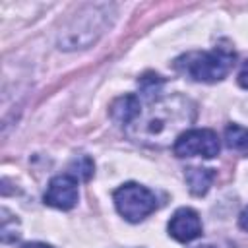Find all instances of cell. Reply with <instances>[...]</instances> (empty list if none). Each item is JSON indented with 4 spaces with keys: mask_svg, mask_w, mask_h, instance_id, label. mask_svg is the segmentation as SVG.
Instances as JSON below:
<instances>
[{
    "mask_svg": "<svg viewBox=\"0 0 248 248\" xmlns=\"http://www.w3.org/2000/svg\"><path fill=\"white\" fill-rule=\"evenodd\" d=\"M194 118L196 105L182 95H172L151 101L149 108L145 112L141 110L140 116L130 124L132 128L128 132L136 141L145 145L163 147L170 141L174 145L178 136L186 132Z\"/></svg>",
    "mask_w": 248,
    "mask_h": 248,
    "instance_id": "obj_1",
    "label": "cell"
},
{
    "mask_svg": "<svg viewBox=\"0 0 248 248\" xmlns=\"http://www.w3.org/2000/svg\"><path fill=\"white\" fill-rule=\"evenodd\" d=\"M234 64V50L227 46H215L211 50L188 52L176 58L174 68L194 81L215 83L229 76Z\"/></svg>",
    "mask_w": 248,
    "mask_h": 248,
    "instance_id": "obj_2",
    "label": "cell"
},
{
    "mask_svg": "<svg viewBox=\"0 0 248 248\" xmlns=\"http://www.w3.org/2000/svg\"><path fill=\"white\" fill-rule=\"evenodd\" d=\"M112 200H114L118 213L130 223L143 221L157 207L155 194L149 188L136 184V182H126L120 188H116L112 194Z\"/></svg>",
    "mask_w": 248,
    "mask_h": 248,
    "instance_id": "obj_3",
    "label": "cell"
},
{
    "mask_svg": "<svg viewBox=\"0 0 248 248\" xmlns=\"http://www.w3.org/2000/svg\"><path fill=\"white\" fill-rule=\"evenodd\" d=\"M221 149L219 138L213 130L209 128H194V130H186L182 136H178V140L172 145V151L176 157H217Z\"/></svg>",
    "mask_w": 248,
    "mask_h": 248,
    "instance_id": "obj_4",
    "label": "cell"
},
{
    "mask_svg": "<svg viewBox=\"0 0 248 248\" xmlns=\"http://www.w3.org/2000/svg\"><path fill=\"white\" fill-rule=\"evenodd\" d=\"M45 203L56 209H72L78 203V180L68 172L54 176L46 186Z\"/></svg>",
    "mask_w": 248,
    "mask_h": 248,
    "instance_id": "obj_5",
    "label": "cell"
},
{
    "mask_svg": "<svg viewBox=\"0 0 248 248\" xmlns=\"http://www.w3.org/2000/svg\"><path fill=\"white\" fill-rule=\"evenodd\" d=\"M169 234L178 242H190L202 234L200 215L192 207H180L169 221Z\"/></svg>",
    "mask_w": 248,
    "mask_h": 248,
    "instance_id": "obj_6",
    "label": "cell"
},
{
    "mask_svg": "<svg viewBox=\"0 0 248 248\" xmlns=\"http://www.w3.org/2000/svg\"><path fill=\"white\" fill-rule=\"evenodd\" d=\"M108 112H110V118L114 122L124 124V126H130L140 116V112H141L140 97H136L132 93L130 95H122V97H118V99L112 101Z\"/></svg>",
    "mask_w": 248,
    "mask_h": 248,
    "instance_id": "obj_7",
    "label": "cell"
},
{
    "mask_svg": "<svg viewBox=\"0 0 248 248\" xmlns=\"http://www.w3.org/2000/svg\"><path fill=\"white\" fill-rule=\"evenodd\" d=\"M186 184H188V190L194 194V196H203L211 184H213V178H215V172L213 169H203V167H190L186 169Z\"/></svg>",
    "mask_w": 248,
    "mask_h": 248,
    "instance_id": "obj_8",
    "label": "cell"
},
{
    "mask_svg": "<svg viewBox=\"0 0 248 248\" xmlns=\"http://www.w3.org/2000/svg\"><path fill=\"white\" fill-rule=\"evenodd\" d=\"M225 143L229 145V149L248 155V128H242L238 124H229L225 128Z\"/></svg>",
    "mask_w": 248,
    "mask_h": 248,
    "instance_id": "obj_9",
    "label": "cell"
},
{
    "mask_svg": "<svg viewBox=\"0 0 248 248\" xmlns=\"http://www.w3.org/2000/svg\"><path fill=\"white\" fill-rule=\"evenodd\" d=\"M68 174H72L76 180H89L93 174V161L89 157H78L72 161Z\"/></svg>",
    "mask_w": 248,
    "mask_h": 248,
    "instance_id": "obj_10",
    "label": "cell"
},
{
    "mask_svg": "<svg viewBox=\"0 0 248 248\" xmlns=\"http://www.w3.org/2000/svg\"><path fill=\"white\" fill-rule=\"evenodd\" d=\"M163 87V79L159 76H153V74H147L143 78H140V89L143 95H147L149 99H153L155 93H159Z\"/></svg>",
    "mask_w": 248,
    "mask_h": 248,
    "instance_id": "obj_11",
    "label": "cell"
},
{
    "mask_svg": "<svg viewBox=\"0 0 248 248\" xmlns=\"http://www.w3.org/2000/svg\"><path fill=\"white\" fill-rule=\"evenodd\" d=\"M238 83H240V87H244V89H248V62L242 66V70L238 72Z\"/></svg>",
    "mask_w": 248,
    "mask_h": 248,
    "instance_id": "obj_12",
    "label": "cell"
},
{
    "mask_svg": "<svg viewBox=\"0 0 248 248\" xmlns=\"http://www.w3.org/2000/svg\"><path fill=\"white\" fill-rule=\"evenodd\" d=\"M238 225H240V229H242V231H246V232H248V207H246V209H242V213H240V217H238Z\"/></svg>",
    "mask_w": 248,
    "mask_h": 248,
    "instance_id": "obj_13",
    "label": "cell"
},
{
    "mask_svg": "<svg viewBox=\"0 0 248 248\" xmlns=\"http://www.w3.org/2000/svg\"><path fill=\"white\" fill-rule=\"evenodd\" d=\"M21 248H52V246L43 244V242H27V244H23Z\"/></svg>",
    "mask_w": 248,
    "mask_h": 248,
    "instance_id": "obj_14",
    "label": "cell"
}]
</instances>
